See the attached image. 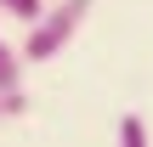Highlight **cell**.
Masks as SVG:
<instances>
[{
    "label": "cell",
    "mask_w": 153,
    "mask_h": 147,
    "mask_svg": "<svg viewBox=\"0 0 153 147\" xmlns=\"http://www.w3.org/2000/svg\"><path fill=\"white\" fill-rule=\"evenodd\" d=\"M85 17H91V0H57V6H45L34 23H28V34H23V62H51V57H62V45L85 28Z\"/></svg>",
    "instance_id": "1"
},
{
    "label": "cell",
    "mask_w": 153,
    "mask_h": 147,
    "mask_svg": "<svg viewBox=\"0 0 153 147\" xmlns=\"http://www.w3.org/2000/svg\"><path fill=\"white\" fill-rule=\"evenodd\" d=\"M23 57H17V45H6L0 40V96H11V91H23Z\"/></svg>",
    "instance_id": "2"
},
{
    "label": "cell",
    "mask_w": 153,
    "mask_h": 147,
    "mask_svg": "<svg viewBox=\"0 0 153 147\" xmlns=\"http://www.w3.org/2000/svg\"><path fill=\"white\" fill-rule=\"evenodd\" d=\"M119 147H153V142H148V125H142V113H125V119H119Z\"/></svg>",
    "instance_id": "3"
},
{
    "label": "cell",
    "mask_w": 153,
    "mask_h": 147,
    "mask_svg": "<svg viewBox=\"0 0 153 147\" xmlns=\"http://www.w3.org/2000/svg\"><path fill=\"white\" fill-rule=\"evenodd\" d=\"M0 11H11L17 23H34V17L45 11V0H0Z\"/></svg>",
    "instance_id": "4"
},
{
    "label": "cell",
    "mask_w": 153,
    "mask_h": 147,
    "mask_svg": "<svg viewBox=\"0 0 153 147\" xmlns=\"http://www.w3.org/2000/svg\"><path fill=\"white\" fill-rule=\"evenodd\" d=\"M28 113V91H11V96H0V125L6 119H23Z\"/></svg>",
    "instance_id": "5"
}]
</instances>
